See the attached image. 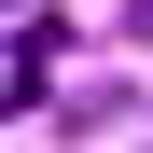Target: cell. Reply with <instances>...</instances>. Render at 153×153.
Masks as SVG:
<instances>
[{"instance_id": "1", "label": "cell", "mask_w": 153, "mask_h": 153, "mask_svg": "<svg viewBox=\"0 0 153 153\" xmlns=\"http://www.w3.org/2000/svg\"><path fill=\"white\" fill-rule=\"evenodd\" d=\"M0 14H28V0H0Z\"/></svg>"}]
</instances>
